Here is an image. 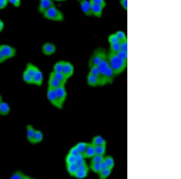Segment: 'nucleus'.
<instances>
[{
	"label": "nucleus",
	"instance_id": "f257e3e1",
	"mask_svg": "<svg viewBox=\"0 0 181 179\" xmlns=\"http://www.w3.org/2000/svg\"><path fill=\"white\" fill-rule=\"evenodd\" d=\"M108 60L110 68L116 76L123 72L127 67V61L121 59L117 53L111 51L108 53Z\"/></svg>",
	"mask_w": 181,
	"mask_h": 179
},
{
	"label": "nucleus",
	"instance_id": "f03ea898",
	"mask_svg": "<svg viewBox=\"0 0 181 179\" xmlns=\"http://www.w3.org/2000/svg\"><path fill=\"white\" fill-rule=\"evenodd\" d=\"M108 57V53L106 49L103 48H98L96 49L91 56L88 66L89 68L93 66H98L103 60Z\"/></svg>",
	"mask_w": 181,
	"mask_h": 179
},
{
	"label": "nucleus",
	"instance_id": "7ed1b4c3",
	"mask_svg": "<svg viewBox=\"0 0 181 179\" xmlns=\"http://www.w3.org/2000/svg\"><path fill=\"white\" fill-rule=\"evenodd\" d=\"M42 14L44 18L55 22H61L65 19L63 12L58 9L55 6L48 9Z\"/></svg>",
	"mask_w": 181,
	"mask_h": 179
},
{
	"label": "nucleus",
	"instance_id": "20e7f679",
	"mask_svg": "<svg viewBox=\"0 0 181 179\" xmlns=\"http://www.w3.org/2000/svg\"><path fill=\"white\" fill-rule=\"evenodd\" d=\"M0 50L6 60L8 59L14 58L16 55V48L14 47L9 45H6V44L1 45Z\"/></svg>",
	"mask_w": 181,
	"mask_h": 179
},
{
	"label": "nucleus",
	"instance_id": "39448f33",
	"mask_svg": "<svg viewBox=\"0 0 181 179\" xmlns=\"http://www.w3.org/2000/svg\"><path fill=\"white\" fill-rule=\"evenodd\" d=\"M65 86V85H62L55 89L58 102L60 106V109H62L63 108L64 104L67 97V92Z\"/></svg>",
	"mask_w": 181,
	"mask_h": 179
},
{
	"label": "nucleus",
	"instance_id": "423d86ee",
	"mask_svg": "<svg viewBox=\"0 0 181 179\" xmlns=\"http://www.w3.org/2000/svg\"><path fill=\"white\" fill-rule=\"evenodd\" d=\"M116 77L113 71L110 68L108 69L105 74L100 78V86H105L107 84H111L113 81L114 78Z\"/></svg>",
	"mask_w": 181,
	"mask_h": 179
},
{
	"label": "nucleus",
	"instance_id": "0eeeda50",
	"mask_svg": "<svg viewBox=\"0 0 181 179\" xmlns=\"http://www.w3.org/2000/svg\"><path fill=\"white\" fill-rule=\"evenodd\" d=\"M47 97L50 103L56 108L60 109L59 104L58 102L57 97L56 95V90L53 88L48 86L47 92Z\"/></svg>",
	"mask_w": 181,
	"mask_h": 179
},
{
	"label": "nucleus",
	"instance_id": "6e6552de",
	"mask_svg": "<svg viewBox=\"0 0 181 179\" xmlns=\"http://www.w3.org/2000/svg\"><path fill=\"white\" fill-rule=\"evenodd\" d=\"M80 9L86 16H92V4L89 0H77Z\"/></svg>",
	"mask_w": 181,
	"mask_h": 179
},
{
	"label": "nucleus",
	"instance_id": "1a4fd4ad",
	"mask_svg": "<svg viewBox=\"0 0 181 179\" xmlns=\"http://www.w3.org/2000/svg\"><path fill=\"white\" fill-rule=\"evenodd\" d=\"M56 46L51 42H46L42 47V53L45 55H51L56 53Z\"/></svg>",
	"mask_w": 181,
	"mask_h": 179
},
{
	"label": "nucleus",
	"instance_id": "9d476101",
	"mask_svg": "<svg viewBox=\"0 0 181 179\" xmlns=\"http://www.w3.org/2000/svg\"><path fill=\"white\" fill-rule=\"evenodd\" d=\"M55 6V5L53 0H40L38 6V11L41 14H43L48 9Z\"/></svg>",
	"mask_w": 181,
	"mask_h": 179
},
{
	"label": "nucleus",
	"instance_id": "9b49d317",
	"mask_svg": "<svg viewBox=\"0 0 181 179\" xmlns=\"http://www.w3.org/2000/svg\"><path fill=\"white\" fill-rule=\"evenodd\" d=\"M62 72L67 77V78L69 79L72 76L74 72V67L73 65L68 61H65Z\"/></svg>",
	"mask_w": 181,
	"mask_h": 179
},
{
	"label": "nucleus",
	"instance_id": "f8f14e48",
	"mask_svg": "<svg viewBox=\"0 0 181 179\" xmlns=\"http://www.w3.org/2000/svg\"><path fill=\"white\" fill-rule=\"evenodd\" d=\"M43 73L39 68L36 71V72L33 76V84L41 87L43 84Z\"/></svg>",
	"mask_w": 181,
	"mask_h": 179
},
{
	"label": "nucleus",
	"instance_id": "ddd939ff",
	"mask_svg": "<svg viewBox=\"0 0 181 179\" xmlns=\"http://www.w3.org/2000/svg\"><path fill=\"white\" fill-rule=\"evenodd\" d=\"M86 80L88 84L91 87H97L100 86V78L98 76H96L94 75L91 74L90 73H88Z\"/></svg>",
	"mask_w": 181,
	"mask_h": 179
},
{
	"label": "nucleus",
	"instance_id": "4468645a",
	"mask_svg": "<svg viewBox=\"0 0 181 179\" xmlns=\"http://www.w3.org/2000/svg\"><path fill=\"white\" fill-rule=\"evenodd\" d=\"M97 67L99 70V72H100L99 77H101L106 72L108 69L109 68V65L108 60V57L105 60H103Z\"/></svg>",
	"mask_w": 181,
	"mask_h": 179
},
{
	"label": "nucleus",
	"instance_id": "2eb2a0df",
	"mask_svg": "<svg viewBox=\"0 0 181 179\" xmlns=\"http://www.w3.org/2000/svg\"><path fill=\"white\" fill-rule=\"evenodd\" d=\"M104 9V7L100 5L92 4V15L98 18H100L103 15Z\"/></svg>",
	"mask_w": 181,
	"mask_h": 179
},
{
	"label": "nucleus",
	"instance_id": "dca6fc26",
	"mask_svg": "<svg viewBox=\"0 0 181 179\" xmlns=\"http://www.w3.org/2000/svg\"><path fill=\"white\" fill-rule=\"evenodd\" d=\"M96 154L95 152V147L91 144H88L86 150L83 153L84 157L85 159H91Z\"/></svg>",
	"mask_w": 181,
	"mask_h": 179
},
{
	"label": "nucleus",
	"instance_id": "f3484780",
	"mask_svg": "<svg viewBox=\"0 0 181 179\" xmlns=\"http://www.w3.org/2000/svg\"><path fill=\"white\" fill-rule=\"evenodd\" d=\"M10 106L7 102L2 101L0 103V115L6 116L10 112Z\"/></svg>",
	"mask_w": 181,
	"mask_h": 179
},
{
	"label": "nucleus",
	"instance_id": "a211bd4d",
	"mask_svg": "<svg viewBox=\"0 0 181 179\" xmlns=\"http://www.w3.org/2000/svg\"><path fill=\"white\" fill-rule=\"evenodd\" d=\"M63 85L59 80H57L56 78L52 75V74L50 72L49 75V79L48 80V86L50 87L51 88H53L56 89V88L59 87V86Z\"/></svg>",
	"mask_w": 181,
	"mask_h": 179
},
{
	"label": "nucleus",
	"instance_id": "6ab92c4d",
	"mask_svg": "<svg viewBox=\"0 0 181 179\" xmlns=\"http://www.w3.org/2000/svg\"><path fill=\"white\" fill-rule=\"evenodd\" d=\"M35 132H36V130L32 125L28 124L26 126V136L28 142L31 144H32L33 138L35 134Z\"/></svg>",
	"mask_w": 181,
	"mask_h": 179
},
{
	"label": "nucleus",
	"instance_id": "aec40b11",
	"mask_svg": "<svg viewBox=\"0 0 181 179\" xmlns=\"http://www.w3.org/2000/svg\"><path fill=\"white\" fill-rule=\"evenodd\" d=\"M11 179H33V177L26 175L24 173H23L22 171L17 170L16 171L12 176L10 177Z\"/></svg>",
	"mask_w": 181,
	"mask_h": 179
},
{
	"label": "nucleus",
	"instance_id": "412c9836",
	"mask_svg": "<svg viewBox=\"0 0 181 179\" xmlns=\"http://www.w3.org/2000/svg\"><path fill=\"white\" fill-rule=\"evenodd\" d=\"M94 146H100V145H106V140L101 136L100 135H97L92 139L91 142Z\"/></svg>",
	"mask_w": 181,
	"mask_h": 179
},
{
	"label": "nucleus",
	"instance_id": "4be33fe9",
	"mask_svg": "<svg viewBox=\"0 0 181 179\" xmlns=\"http://www.w3.org/2000/svg\"><path fill=\"white\" fill-rule=\"evenodd\" d=\"M52 75L56 78L57 80H59L63 85H65L67 82L68 79L67 77L64 74L63 72H51Z\"/></svg>",
	"mask_w": 181,
	"mask_h": 179
},
{
	"label": "nucleus",
	"instance_id": "5701e85b",
	"mask_svg": "<svg viewBox=\"0 0 181 179\" xmlns=\"http://www.w3.org/2000/svg\"><path fill=\"white\" fill-rule=\"evenodd\" d=\"M112 169L109 168H106L104 169H101L100 171L98 173V177L100 179H106L108 178L111 174Z\"/></svg>",
	"mask_w": 181,
	"mask_h": 179
},
{
	"label": "nucleus",
	"instance_id": "b1692460",
	"mask_svg": "<svg viewBox=\"0 0 181 179\" xmlns=\"http://www.w3.org/2000/svg\"><path fill=\"white\" fill-rule=\"evenodd\" d=\"M43 135L42 131L40 130H36L35 134L32 142V144H37L41 143L43 140Z\"/></svg>",
	"mask_w": 181,
	"mask_h": 179
},
{
	"label": "nucleus",
	"instance_id": "393cba45",
	"mask_svg": "<svg viewBox=\"0 0 181 179\" xmlns=\"http://www.w3.org/2000/svg\"><path fill=\"white\" fill-rule=\"evenodd\" d=\"M38 69H39V68L37 66H36L35 65L33 64L32 63H28L26 65V68L25 71L33 77V76L34 75V74H35V72Z\"/></svg>",
	"mask_w": 181,
	"mask_h": 179
},
{
	"label": "nucleus",
	"instance_id": "a878e982",
	"mask_svg": "<svg viewBox=\"0 0 181 179\" xmlns=\"http://www.w3.org/2000/svg\"><path fill=\"white\" fill-rule=\"evenodd\" d=\"M67 166V171L68 173L69 174L70 176L74 177L76 173L77 172L78 169V166L76 164H68L66 165Z\"/></svg>",
	"mask_w": 181,
	"mask_h": 179
},
{
	"label": "nucleus",
	"instance_id": "bb28decb",
	"mask_svg": "<svg viewBox=\"0 0 181 179\" xmlns=\"http://www.w3.org/2000/svg\"><path fill=\"white\" fill-rule=\"evenodd\" d=\"M103 162L107 166L108 168L113 169L114 166H115V161L113 158L111 156H104V159Z\"/></svg>",
	"mask_w": 181,
	"mask_h": 179
},
{
	"label": "nucleus",
	"instance_id": "cd10ccee",
	"mask_svg": "<svg viewBox=\"0 0 181 179\" xmlns=\"http://www.w3.org/2000/svg\"><path fill=\"white\" fill-rule=\"evenodd\" d=\"M64 63H65V61L64 60H60L56 62L55 65L53 66V71L55 72H62L63 69H64Z\"/></svg>",
	"mask_w": 181,
	"mask_h": 179
},
{
	"label": "nucleus",
	"instance_id": "c85d7f7f",
	"mask_svg": "<svg viewBox=\"0 0 181 179\" xmlns=\"http://www.w3.org/2000/svg\"><path fill=\"white\" fill-rule=\"evenodd\" d=\"M89 171H83V170H80L77 169V172L74 175V177L79 179H83L86 178L88 174Z\"/></svg>",
	"mask_w": 181,
	"mask_h": 179
},
{
	"label": "nucleus",
	"instance_id": "c756f323",
	"mask_svg": "<svg viewBox=\"0 0 181 179\" xmlns=\"http://www.w3.org/2000/svg\"><path fill=\"white\" fill-rule=\"evenodd\" d=\"M88 145V143L86 142H79L77 143L75 147L77 148V150H78V152H79V153L83 154L84 150H86L87 146Z\"/></svg>",
	"mask_w": 181,
	"mask_h": 179
},
{
	"label": "nucleus",
	"instance_id": "7c9ffc66",
	"mask_svg": "<svg viewBox=\"0 0 181 179\" xmlns=\"http://www.w3.org/2000/svg\"><path fill=\"white\" fill-rule=\"evenodd\" d=\"M95 147V152L96 154H98L101 156H105L106 150V145H100V146H94Z\"/></svg>",
	"mask_w": 181,
	"mask_h": 179
},
{
	"label": "nucleus",
	"instance_id": "2f4dec72",
	"mask_svg": "<svg viewBox=\"0 0 181 179\" xmlns=\"http://www.w3.org/2000/svg\"><path fill=\"white\" fill-rule=\"evenodd\" d=\"M23 79L25 83L28 84H33V77L26 71L23 73Z\"/></svg>",
	"mask_w": 181,
	"mask_h": 179
},
{
	"label": "nucleus",
	"instance_id": "473e14b6",
	"mask_svg": "<svg viewBox=\"0 0 181 179\" xmlns=\"http://www.w3.org/2000/svg\"><path fill=\"white\" fill-rule=\"evenodd\" d=\"M115 34L116 35L117 37L118 38L120 42L127 39V37L126 36V34H125V32H124L123 31H121V30L117 31V32L115 33Z\"/></svg>",
	"mask_w": 181,
	"mask_h": 179
},
{
	"label": "nucleus",
	"instance_id": "72a5a7b5",
	"mask_svg": "<svg viewBox=\"0 0 181 179\" xmlns=\"http://www.w3.org/2000/svg\"><path fill=\"white\" fill-rule=\"evenodd\" d=\"M109 45H110V51H111V52L114 53H117L119 51L121 50L120 42L111 43Z\"/></svg>",
	"mask_w": 181,
	"mask_h": 179
},
{
	"label": "nucleus",
	"instance_id": "f704fd0d",
	"mask_svg": "<svg viewBox=\"0 0 181 179\" xmlns=\"http://www.w3.org/2000/svg\"><path fill=\"white\" fill-rule=\"evenodd\" d=\"M89 169H91L94 173L98 174L101 169L100 163H91Z\"/></svg>",
	"mask_w": 181,
	"mask_h": 179
},
{
	"label": "nucleus",
	"instance_id": "c9c22d12",
	"mask_svg": "<svg viewBox=\"0 0 181 179\" xmlns=\"http://www.w3.org/2000/svg\"><path fill=\"white\" fill-rule=\"evenodd\" d=\"M76 164L77 166L81 165L82 164H84V163H86V161H85V158L84 157L83 154L80 153L79 155H77L76 157Z\"/></svg>",
	"mask_w": 181,
	"mask_h": 179
},
{
	"label": "nucleus",
	"instance_id": "e433bc0d",
	"mask_svg": "<svg viewBox=\"0 0 181 179\" xmlns=\"http://www.w3.org/2000/svg\"><path fill=\"white\" fill-rule=\"evenodd\" d=\"M105 156L95 154L91 158V163H101L104 159Z\"/></svg>",
	"mask_w": 181,
	"mask_h": 179
},
{
	"label": "nucleus",
	"instance_id": "4c0bfd02",
	"mask_svg": "<svg viewBox=\"0 0 181 179\" xmlns=\"http://www.w3.org/2000/svg\"><path fill=\"white\" fill-rule=\"evenodd\" d=\"M76 157L70 154H68L66 156L65 158V163L66 165H68V164H76Z\"/></svg>",
	"mask_w": 181,
	"mask_h": 179
},
{
	"label": "nucleus",
	"instance_id": "58836bf2",
	"mask_svg": "<svg viewBox=\"0 0 181 179\" xmlns=\"http://www.w3.org/2000/svg\"><path fill=\"white\" fill-rule=\"evenodd\" d=\"M108 40L109 44L120 42L118 38L117 37V36L115 33H112L111 35H110L108 38Z\"/></svg>",
	"mask_w": 181,
	"mask_h": 179
},
{
	"label": "nucleus",
	"instance_id": "ea45409f",
	"mask_svg": "<svg viewBox=\"0 0 181 179\" xmlns=\"http://www.w3.org/2000/svg\"><path fill=\"white\" fill-rule=\"evenodd\" d=\"M89 73H90L92 75H96V76H98V77L100 76V72H99V70H98L97 66H93V67H90Z\"/></svg>",
	"mask_w": 181,
	"mask_h": 179
},
{
	"label": "nucleus",
	"instance_id": "a19ab883",
	"mask_svg": "<svg viewBox=\"0 0 181 179\" xmlns=\"http://www.w3.org/2000/svg\"><path fill=\"white\" fill-rule=\"evenodd\" d=\"M91 4H98L103 7L105 8L106 6V2L105 0H89Z\"/></svg>",
	"mask_w": 181,
	"mask_h": 179
},
{
	"label": "nucleus",
	"instance_id": "79ce46f5",
	"mask_svg": "<svg viewBox=\"0 0 181 179\" xmlns=\"http://www.w3.org/2000/svg\"><path fill=\"white\" fill-rule=\"evenodd\" d=\"M117 54L121 59L125 61H127V52L120 50Z\"/></svg>",
	"mask_w": 181,
	"mask_h": 179
},
{
	"label": "nucleus",
	"instance_id": "37998d69",
	"mask_svg": "<svg viewBox=\"0 0 181 179\" xmlns=\"http://www.w3.org/2000/svg\"><path fill=\"white\" fill-rule=\"evenodd\" d=\"M8 1L14 7H19L21 4V0H8Z\"/></svg>",
	"mask_w": 181,
	"mask_h": 179
},
{
	"label": "nucleus",
	"instance_id": "c03bdc74",
	"mask_svg": "<svg viewBox=\"0 0 181 179\" xmlns=\"http://www.w3.org/2000/svg\"><path fill=\"white\" fill-rule=\"evenodd\" d=\"M120 49L122 51L127 52V39L120 42Z\"/></svg>",
	"mask_w": 181,
	"mask_h": 179
},
{
	"label": "nucleus",
	"instance_id": "a18cd8bd",
	"mask_svg": "<svg viewBox=\"0 0 181 179\" xmlns=\"http://www.w3.org/2000/svg\"><path fill=\"white\" fill-rule=\"evenodd\" d=\"M68 153L70 154H71V155H72V156H75V157H76L77 155H79L80 154L75 146H74V147H72V148H70V151H69Z\"/></svg>",
	"mask_w": 181,
	"mask_h": 179
},
{
	"label": "nucleus",
	"instance_id": "49530a36",
	"mask_svg": "<svg viewBox=\"0 0 181 179\" xmlns=\"http://www.w3.org/2000/svg\"><path fill=\"white\" fill-rule=\"evenodd\" d=\"M9 4L8 0H0V10L5 9Z\"/></svg>",
	"mask_w": 181,
	"mask_h": 179
},
{
	"label": "nucleus",
	"instance_id": "de8ad7c7",
	"mask_svg": "<svg viewBox=\"0 0 181 179\" xmlns=\"http://www.w3.org/2000/svg\"><path fill=\"white\" fill-rule=\"evenodd\" d=\"M120 4L125 11H127V0H120Z\"/></svg>",
	"mask_w": 181,
	"mask_h": 179
},
{
	"label": "nucleus",
	"instance_id": "09e8293b",
	"mask_svg": "<svg viewBox=\"0 0 181 179\" xmlns=\"http://www.w3.org/2000/svg\"><path fill=\"white\" fill-rule=\"evenodd\" d=\"M5 61H6V59L4 58V55L2 54V53H1V50H0V63H3V62H4Z\"/></svg>",
	"mask_w": 181,
	"mask_h": 179
},
{
	"label": "nucleus",
	"instance_id": "8fccbe9b",
	"mask_svg": "<svg viewBox=\"0 0 181 179\" xmlns=\"http://www.w3.org/2000/svg\"><path fill=\"white\" fill-rule=\"evenodd\" d=\"M4 28V22L0 19V33L3 30Z\"/></svg>",
	"mask_w": 181,
	"mask_h": 179
},
{
	"label": "nucleus",
	"instance_id": "3c124183",
	"mask_svg": "<svg viewBox=\"0 0 181 179\" xmlns=\"http://www.w3.org/2000/svg\"><path fill=\"white\" fill-rule=\"evenodd\" d=\"M53 1H57V2H62V1H65L67 0H53Z\"/></svg>",
	"mask_w": 181,
	"mask_h": 179
},
{
	"label": "nucleus",
	"instance_id": "603ef678",
	"mask_svg": "<svg viewBox=\"0 0 181 179\" xmlns=\"http://www.w3.org/2000/svg\"><path fill=\"white\" fill-rule=\"evenodd\" d=\"M2 101V96H1V94H0V103H1Z\"/></svg>",
	"mask_w": 181,
	"mask_h": 179
},
{
	"label": "nucleus",
	"instance_id": "864d4df0",
	"mask_svg": "<svg viewBox=\"0 0 181 179\" xmlns=\"http://www.w3.org/2000/svg\"><path fill=\"white\" fill-rule=\"evenodd\" d=\"M0 64H1V63H0Z\"/></svg>",
	"mask_w": 181,
	"mask_h": 179
}]
</instances>
